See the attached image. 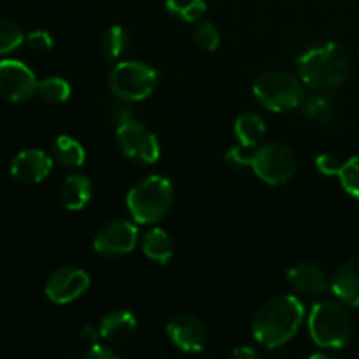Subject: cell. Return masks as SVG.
<instances>
[{
    "label": "cell",
    "mask_w": 359,
    "mask_h": 359,
    "mask_svg": "<svg viewBox=\"0 0 359 359\" xmlns=\"http://www.w3.org/2000/svg\"><path fill=\"white\" fill-rule=\"evenodd\" d=\"M305 318L302 302L293 294H277L256 312L252 335L266 349H279L290 342L300 330Z\"/></svg>",
    "instance_id": "1"
},
{
    "label": "cell",
    "mask_w": 359,
    "mask_h": 359,
    "mask_svg": "<svg viewBox=\"0 0 359 359\" xmlns=\"http://www.w3.org/2000/svg\"><path fill=\"white\" fill-rule=\"evenodd\" d=\"M302 81L319 91L342 86L349 74V55L339 42H323L305 49L298 58Z\"/></svg>",
    "instance_id": "2"
},
{
    "label": "cell",
    "mask_w": 359,
    "mask_h": 359,
    "mask_svg": "<svg viewBox=\"0 0 359 359\" xmlns=\"http://www.w3.org/2000/svg\"><path fill=\"white\" fill-rule=\"evenodd\" d=\"M174 203V184L163 175H147L132 186L126 196L130 214L139 224L163 219Z\"/></svg>",
    "instance_id": "3"
},
{
    "label": "cell",
    "mask_w": 359,
    "mask_h": 359,
    "mask_svg": "<svg viewBox=\"0 0 359 359\" xmlns=\"http://www.w3.org/2000/svg\"><path fill=\"white\" fill-rule=\"evenodd\" d=\"M309 332L321 349H344L351 339L349 314L337 302H318L309 314Z\"/></svg>",
    "instance_id": "4"
},
{
    "label": "cell",
    "mask_w": 359,
    "mask_h": 359,
    "mask_svg": "<svg viewBox=\"0 0 359 359\" xmlns=\"http://www.w3.org/2000/svg\"><path fill=\"white\" fill-rule=\"evenodd\" d=\"M256 100L273 112H287L305 100L302 81L290 72H269L258 77L252 86Z\"/></svg>",
    "instance_id": "5"
},
{
    "label": "cell",
    "mask_w": 359,
    "mask_h": 359,
    "mask_svg": "<svg viewBox=\"0 0 359 359\" xmlns=\"http://www.w3.org/2000/svg\"><path fill=\"white\" fill-rule=\"evenodd\" d=\"M156 70L137 60L119 62L109 76V86L112 93L128 102H140L149 97L156 88Z\"/></svg>",
    "instance_id": "6"
},
{
    "label": "cell",
    "mask_w": 359,
    "mask_h": 359,
    "mask_svg": "<svg viewBox=\"0 0 359 359\" xmlns=\"http://www.w3.org/2000/svg\"><path fill=\"white\" fill-rule=\"evenodd\" d=\"M251 167L266 184H284L297 172V158L293 151L277 142L265 144L252 151Z\"/></svg>",
    "instance_id": "7"
},
{
    "label": "cell",
    "mask_w": 359,
    "mask_h": 359,
    "mask_svg": "<svg viewBox=\"0 0 359 359\" xmlns=\"http://www.w3.org/2000/svg\"><path fill=\"white\" fill-rule=\"evenodd\" d=\"M116 142L119 151L133 163L153 165L160 160L161 151L156 135L137 119L118 126Z\"/></svg>",
    "instance_id": "8"
},
{
    "label": "cell",
    "mask_w": 359,
    "mask_h": 359,
    "mask_svg": "<svg viewBox=\"0 0 359 359\" xmlns=\"http://www.w3.org/2000/svg\"><path fill=\"white\" fill-rule=\"evenodd\" d=\"M90 287V276L77 266H62L46 280V297L58 305H67L83 297Z\"/></svg>",
    "instance_id": "9"
},
{
    "label": "cell",
    "mask_w": 359,
    "mask_h": 359,
    "mask_svg": "<svg viewBox=\"0 0 359 359\" xmlns=\"http://www.w3.org/2000/svg\"><path fill=\"white\" fill-rule=\"evenodd\" d=\"M37 77L20 60L0 62V95L11 102H27L37 95Z\"/></svg>",
    "instance_id": "10"
},
{
    "label": "cell",
    "mask_w": 359,
    "mask_h": 359,
    "mask_svg": "<svg viewBox=\"0 0 359 359\" xmlns=\"http://www.w3.org/2000/svg\"><path fill=\"white\" fill-rule=\"evenodd\" d=\"M139 230L126 219H114L100 228L93 242V248L102 256H125L137 248Z\"/></svg>",
    "instance_id": "11"
},
{
    "label": "cell",
    "mask_w": 359,
    "mask_h": 359,
    "mask_svg": "<svg viewBox=\"0 0 359 359\" xmlns=\"http://www.w3.org/2000/svg\"><path fill=\"white\" fill-rule=\"evenodd\" d=\"M167 335L177 349L184 353H200L205 349L209 332L196 316L179 314L167 325Z\"/></svg>",
    "instance_id": "12"
},
{
    "label": "cell",
    "mask_w": 359,
    "mask_h": 359,
    "mask_svg": "<svg viewBox=\"0 0 359 359\" xmlns=\"http://www.w3.org/2000/svg\"><path fill=\"white\" fill-rule=\"evenodd\" d=\"M53 170V158L41 149H25L11 161V174L25 184L44 181Z\"/></svg>",
    "instance_id": "13"
},
{
    "label": "cell",
    "mask_w": 359,
    "mask_h": 359,
    "mask_svg": "<svg viewBox=\"0 0 359 359\" xmlns=\"http://www.w3.org/2000/svg\"><path fill=\"white\" fill-rule=\"evenodd\" d=\"M286 279L293 290H297L298 293L309 294V297L325 293L332 286L326 270L312 262H304L291 266L286 273Z\"/></svg>",
    "instance_id": "14"
},
{
    "label": "cell",
    "mask_w": 359,
    "mask_h": 359,
    "mask_svg": "<svg viewBox=\"0 0 359 359\" xmlns=\"http://www.w3.org/2000/svg\"><path fill=\"white\" fill-rule=\"evenodd\" d=\"M100 337L111 344H123L128 342L137 332V319L130 311H112L102 318L100 325Z\"/></svg>",
    "instance_id": "15"
},
{
    "label": "cell",
    "mask_w": 359,
    "mask_h": 359,
    "mask_svg": "<svg viewBox=\"0 0 359 359\" xmlns=\"http://www.w3.org/2000/svg\"><path fill=\"white\" fill-rule=\"evenodd\" d=\"M332 291L340 302L359 309V255L351 258L337 272L332 283Z\"/></svg>",
    "instance_id": "16"
},
{
    "label": "cell",
    "mask_w": 359,
    "mask_h": 359,
    "mask_svg": "<svg viewBox=\"0 0 359 359\" xmlns=\"http://www.w3.org/2000/svg\"><path fill=\"white\" fill-rule=\"evenodd\" d=\"M93 184L84 174H72L60 186V198L69 210H81L90 203Z\"/></svg>",
    "instance_id": "17"
},
{
    "label": "cell",
    "mask_w": 359,
    "mask_h": 359,
    "mask_svg": "<svg viewBox=\"0 0 359 359\" xmlns=\"http://www.w3.org/2000/svg\"><path fill=\"white\" fill-rule=\"evenodd\" d=\"M142 251L151 262L167 265L174 256V242L163 228H151L142 238Z\"/></svg>",
    "instance_id": "18"
},
{
    "label": "cell",
    "mask_w": 359,
    "mask_h": 359,
    "mask_svg": "<svg viewBox=\"0 0 359 359\" xmlns=\"http://www.w3.org/2000/svg\"><path fill=\"white\" fill-rule=\"evenodd\" d=\"M233 132L242 147H245V149H255L262 142L263 137H265L266 125L259 114L245 112V114H241L235 119Z\"/></svg>",
    "instance_id": "19"
},
{
    "label": "cell",
    "mask_w": 359,
    "mask_h": 359,
    "mask_svg": "<svg viewBox=\"0 0 359 359\" xmlns=\"http://www.w3.org/2000/svg\"><path fill=\"white\" fill-rule=\"evenodd\" d=\"M53 158H55L58 163H62L63 167H81L86 160V151L84 146L70 135H60L56 137L55 142H53Z\"/></svg>",
    "instance_id": "20"
},
{
    "label": "cell",
    "mask_w": 359,
    "mask_h": 359,
    "mask_svg": "<svg viewBox=\"0 0 359 359\" xmlns=\"http://www.w3.org/2000/svg\"><path fill=\"white\" fill-rule=\"evenodd\" d=\"M302 112L307 119L318 123V125H333L339 119V111H337L335 104L330 98L323 97V95H314V97L304 100L300 105Z\"/></svg>",
    "instance_id": "21"
},
{
    "label": "cell",
    "mask_w": 359,
    "mask_h": 359,
    "mask_svg": "<svg viewBox=\"0 0 359 359\" xmlns=\"http://www.w3.org/2000/svg\"><path fill=\"white\" fill-rule=\"evenodd\" d=\"M167 11L184 23H196L207 11L205 0H167Z\"/></svg>",
    "instance_id": "22"
},
{
    "label": "cell",
    "mask_w": 359,
    "mask_h": 359,
    "mask_svg": "<svg viewBox=\"0 0 359 359\" xmlns=\"http://www.w3.org/2000/svg\"><path fill=\"white\" fill-rule=\"evenodd\" d=\"M128 48V34L119 25H112L102 34L100 37V49L105 58L116 60L125 53Z\"/></svg>",
    "instance_id": "23"
},
{
    "label": "cell",
    "mask_w": 359,
    "mask_h": 359,
    "mask_svg": "<svg viewBox=\"0 0 359 359\" xmlns=\"http://www.w3.org/2000/svg\"><path fill=\"white\" fill-rule=\"evenodd\" d=\"M72 88L63 77H46L37 84V95L48 104H63L69 100Z\"/></svg>",
    "instance_id": "24"
},
{
    "label": "cell",
    "mask_w": 359,
    "mask_h": 359,
    "mask_svg": "<svg viewBox=\"0 0 359 359\" xmlns=\"http://www.w3.org/2000/svg\"><path fill=\"white\" fill-rule=\"evenodd\" d=\"M25 42V35L16 23L0 18V55L14 51Z\"/></svg>",
    "instance_id": "25"
},
{
    "label": "cell",
    "mask_w": 359,
    "mask_h": 359,
    "mask_svg": "<svg viewBox=\"0 0 359 359\" xmlns=\"http://www.w3.org/2000/svg\"><path fill=\"white\" fill-rule=\"evenodd\" d=\"M195 42L198 48H202L203 51H216L219 48V42H221V34L217 30V27L210 21H202V23L196 25L195 28Z\"/></svg>",
    "instance_id": "26"
},
{
    "label": "cell",
    "mask_w": 359,
    "mask_h": 359,
    "mask_svg": "<svg viewBox=\"0 0 359 359\" xmlns=\"http://www.w3.org/2000/svg\"><path fill=\"white\" fill-rule=\"evenodd\" d=\"M105 111H107V116L116 123V125H125V123L135 119V111L132 107V102L125 100L121 97L111 98V100L105 104Z\"/></svg>",
    "instance_id": "27"
},
{
    "label": "cell",
    "mask_w": 359,
    "mask_h": 359,
    "mask_svg": "<svg viewBox=\"0 0 359 359\" xmlns=\"http://www.w3.org/2000/svg\"><path fill=\"white\" fill-rule=\"evenodd\" d=\"M339 179L342 182L344 189L349 195L359 198V156H353L347 161H344V167L340 170Z\"/></svg>",
    "instance_id": "28"
},
{
    "label": "cell",
    "mask_w": 359,
    "mask_h": 359,
    "mask_svg": "<svg viewBox=\"0 0 359 359\" xmlns=\"http://www.w3.org/2000/svg\"><path fill=\"white\" fill-rule=\"evenodd\" d=\"M344 167V161L332 153H323L316 158V168L325 175H339Z\"/></svg>",
    "instance_id": "29"
},
{
    "label": "cell",
    "mask_w": 359,
    "mask_h": 359,
    "mask_svg": "<svg viewBox=\"0 0 359 359\" xmlns=\"http://www.w3.org/2000/svg\"><path fill=\"white\" fill-rule=\"evenodd\" d=\"M25 42H27L28 48L34 49V51H39V53L49 51V49L55 46L51 34H49V32H46V30L30 32V34L25 37Z\"/></svg>",
    "instance_id": "30"
},
{
    "label": "cell",
    "mask_w": 359,
    "mask_h": 359,
    "mask_svg": "<svg viewBox=\"0 0 359 359\" xmlns=\"http://www.w3.org/2000/svg\"><path fill=\"white\" fill-rule=\"evenodd\" d=\"M83 356L88 359H118L119 354L116 353L112 347L105 346V344L95 342L88 346V349L84 351Z\"/></svg>",
    "instance_id": "31"
},
{
    "label": "cell",
    "mask_w": 359,
    "mask_h": 359,
    "mask_svg": "<svg viewBox=\"0 0 359 359\" xmlns=\"http://www.w3.org/2000/svg\"><path fill=\"white\" fill-rule=\"evenodd\" d=\"M251 154H245V147L235 146L226 153V161L235 168L251 167Z\"/></svg>",
    "instance_id": "32"
},
{
    "label": "cell",
    "mask_w": 359,
    "mask_h": 359,
    "mask_svg": "<svg viewBox=\"0 0 359 359\" xmlns=\"http://www.w3.org/2000/svg\"><path fill=\"white\" fill-rule=\"evenodd\" d=\"M98 337H100V330L97 326H84L81 330V339L88 344H95L98 342Z\"/></svg>",
    "instance_id": "33"
},
{
    "label": "cell",
    "mask_w": 359,
    "mask_h": 359,
    "mask_svg": "<svg viewBox=\"0 0 359 359\" xmlns=\"http://www.w3.org/2000/svg\"><path fill=\"white\" fill-rule=\"evenodd\" d=\"M231 358H238V359H252L258 358V353L252 349L251 346H241L231 353Z\"/></svg>",
    "instance_id": "34"
}]
</instances>
